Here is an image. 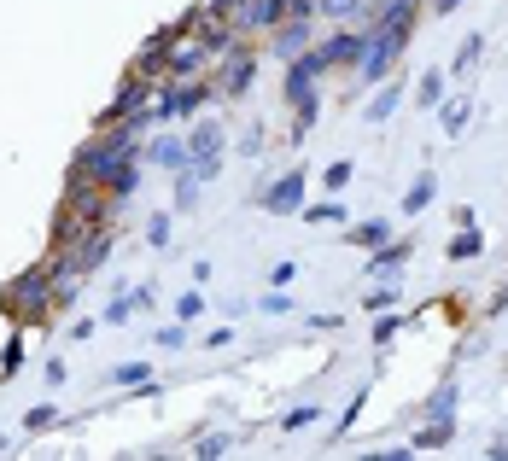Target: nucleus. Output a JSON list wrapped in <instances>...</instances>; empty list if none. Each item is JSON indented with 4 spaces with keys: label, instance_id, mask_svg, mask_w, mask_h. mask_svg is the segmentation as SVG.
I'll return each mask as SVG.
<instances>
[{
    "label": "nucleus",
    "instance_id": "f257e3e1",
    "mask_svg": "<svg viewBox=\"0 0 508 461\" xmlns=\"http://www.w3.org/2000/svg\"><path fill=\"white\" fill-rule=\"evenodd\" d=\"M141 129H146V117L141 123H111L106 134H94V141L77 152V170H70V176H88V187H106L123 164L141 158Z\"/></svg>",
    "mask_w": 508,
    "mask_h": 461
},
{
    "label": "nucleus",
    "instance_id": "f03ea898",
    "mask_svg": "<svg viewBox=\"0 0 508 461\" xmlns=\"http://www.w3.org/2000/svg\"><path fill=\"white\" fill-rule=\"evenodd\" d=\"M0 304H6L18 321H42L47 309L59 304V298H53V269H30V275H18L6 292H0Z\"/></svg>",
    "mask_w": 508,
    "mask_h": 461
},
{
    "label": "nucleus",
    "instance_id": "7ed1b4c3",
    "mask_svg": "<svg viewBox=\"0 0 508 461\" xmlns=\"http://www.w3.org/2000/svg\"><path fill=\"white\" fill-rule=\"evenodd\" d=\"M409 35L415 30H363V59H356V70H363L368 82H386L392 65H398V53L409 47Z\"/></svg>",
    "mask_w": 508,
    "mask_h": 461
},
{
    "label": "nucleus",
    "instance_id": "20e7f679",
    "mask_svg": "<svg viewBox=\"0 0 508 461\" xmlns=\"http://www.w3.org/2000/svg\"><path fill=\"white\" fill-rule=\"evenodd\" d=\"M217 164H222V123H199V129L188 134V176L210 181Z\"/></svg>",
    "mask_w": 508,
    "mask_h": 461
},
{
    "label": "nucleus",
    "instance_id": "39448f33",
    "mask_svg": "<svg viewBox=\"0 0 508 461\" xmlns=\"http://www.w3.org/2000/svg\"><path fill=\"white\" fill-rule=\"evenodd\" d=\"M210 99V88L205 82H170L164 94H158V106H152V123H170V117H193Z\"/></svg>",
    "mask_w": 508,
    "mask_h": 461
},
{
    "label": "nucleus",
    "instance_id": "423d86ee",
    "mask_svg": "<svg viewBox=\"0 0 508 461\" xmlns=\"http://www.w3.org/2000/svg\"><path fill=\"white\" fill-rule=\"evenodd\" d=\"M321 70H328V65H321L316 47H309V53H299V59L287 65V99H292V106H309V99H321V94H316Z\"/></svg>",
    "mask_w": 508,
    "mask_h": 461
},
{
    "label": "nucleus",
    "instance_id": "0eeeda50",
    "mask_svg": "<svg viewBox=\"0 0 508 461\" xmlns=\"http://www.w3.org/2000/svg\"><path fill=\"white\" fill-rule=\"evenodd\" d=\"M263 210H275V217H299L304 210V170H287L281 181L263 187Z\"/></svg>",
    "mask_w": 508,
    "mask_h": 461
},
{
    "label": "nucleus",
    "instance_id": "6e6552de",
    "mask_svg": "<svg viewBox=\"0 0 508 461\" xmlns=\"http://www.w3.org/2000/svg\"><path fill=\"white\" fill-rule=\"evenodd\" d=\"M228 65H222V94L228 99H245V88H252V77H257V53L252 47H234V53H222Z\"/></svg>",
    "mask_w": 508,
    "mask_h": 461
},
{
    "label": "nucleus",
    "instance_id": "1a4fd4ad",
    "mask_svg": "<svg viewBox=\"0 0 508 461\" xmlns=\"http://www.w3.org/2000/svg\"><path fill=\"white\" fill-rule=\"evenodd\" d=\"M65 257L82 269V275H94V269H100L106 257H111V234H106V228H88L77 245H65Z\"/></svg>",
    "mask_w": 508,
    "mask_h": 461
},
{
    "label": "nucleus",
    "instance_id": "9d476101",
    "mask_svg": "<svg viewBox=\"0 0 508 461\" xmlns=\"http://www.w3.org/2000/svg\"><path fill=\"white\" fill-rule=\"evenodd\" d=\"M269 53L275 59H299V53H309V18H281L275 23V41H269Z\"/></svg>",
    "mask_w": 508,
    "mask_h": 461
},
{
    "label": "nucleus",
    "instance_id": "9b49d317",
    "mask_svg": "<svg viewBox=\"0 0 508 461\" xmlns=\"http://www.w3.org/2000/svg\"><path fill=\"white\" fill-rule=\"evenodd\" d=\"M205 47L199 41H181V47H170V59H164V70H170V82H193L205 70Z\"/></svg>",
    "mask_w": 508,
    "mask_h": 461
},
{
    "label": "nucleus",
    "instance_id": "f8f14e48",
    "mask_svg": "<svg viewBox=\"0 0 508 461\" xmlns=\"http://www.w3.org/2000/svg\"><path fill=\"white\" fill-rule=\"evenodd\" d=\"M316 53H321V65H328V70L333 65H356V59H363V35H356V30H339V35H328Z\"/></svg>",
    "mask_w": 508,
    "mask_h": 461
},
{
    "label": "nucleus",
    "instance_id": "ddd939ff",
    "mask_svg": "<svg viewBox=\"0 0 508 461\" xmlns=\"http://www.w3.org/2000/svg\"><path fill=\"white\" fill-rule=\"evenodd\" d=\"M146 304H152V292H146V286H123V292L106 304V316H100V321H111V327H123V321H129L134 309H146Z\"/></svg>",
    "mask_w": 508,
    "mask_h": 461
},
{
    "label": "nucleus",
    "instance_id": "4468645a",
    "mask_svg": "<svg viewBox=\"0 0 508 461\" xmlns=\"http://www.w3.org/2000/svg\"><path fill=\"white\" fill-rule=\"evenodd\" d=\"M439 123H444V134H450V141H462L467 123H474V99H467V94L444 99V106H439Z\"/></svg>",
    "mask_w": 508,
    "mask_h": 461
},
{
    "label": "nucleus",
    "instance_id": "2eb2a0df",
    "mask_svg": "<svg viewBox=\"0 0 508 461\" xmlns=\"http://www.w3.org/2000/svg\"><path fill=\"white\" fill-rule=\"evenodd\" d=\"M146 158H152L158 170H188V141H176V134H158V141L146 146Z\"/></svg>",
    "mask_w": 508,
    "mask_h": 461
},
{
    "label": "nucleus",
    "instance_id": "dca6fc26",
    "mask_svg": "<svg viewBox=\"0 0 508 461\" xmlns=\"http://www.w3.org/2000/svg\"><path fill=\"white\" fill-rule=\"evenodd\" d=\"M106 380L123 385V392H158V380H152V368H146V363H117Z\"/></svg>",
    "mask_w": 508,
    "mask_h": 461
},
{
    "label": "nucleus",
    "instance_id": "f3484780",
    "mask_svg": "<svg viewBox=\"0 0 508 461\" xmlns=\"http://www.w3.org/2000/svg\"><path fill=\"white\" fill-rule=\"evenodd\" d=\"M444 82H450V70H420L415 106H420V111H439V106H444Z\"/></svg>",
    "mask_w": 508,
    "mask_h": 461
},
{
    "label": "nucleus",
    "instance_id": "a211bd4d",
    "mask_svg": "<svg viewBox=\"0 0 508 461\" xmlns=\"http://www.w3.org/2000/svg\"><path fill=\"white\" fill-rule=\"evenodd\" d=\"M386 240H392V222L386 217H368V222H356V228H351V245H363V252H380Z\"/></svg>",
    "mask_w": 508,
    "mask_h": 461
},
{
    "label": "nucleus",
    "instance_id": "6ab92c4d",
    "mask_svg": "<svg viewBox=\"0 0 508 461\" xmlns=\"http://www.w3.org/2000/svg\"><path fill=\"white\" fill-rule=\"evenodd\" d=\"M450 438H456V415H444V420H427V432H415L409 450H444Z\"/></svg>",
    "mask_w": 508,
    "mask_h": 461
},
{
    "label": "nucleus",
    "instance_id": "aec40b11",
    "mask_svg": "<svg viewBox=\"0 0 508 461\" xmlns=\"http://www.w3.org/2000/svg\"><path fill=\"white\" fill-rule=\"evenodd\" d=\"M432 193H439V181H432V170H420V176L409 181V193H403V210H409V217H420V210L432 205Z\"/></svg>",
    "mask_w": 508,
    "mask_h": 461
},
{
    "label": "nucleus",
    "instance_id": "412c9836",
    "mask_svg": "<svg viewBox=\"0 0 508 461\" xmlns=\"http://www.w3.org/2000/svg\"><path fill=\"white\" fill-rule=\"evenodd\" d=\"M444 252H450V263H462V257H479V252H485V234L467 222V228H456V240L444 245Z\"/></svg>",
    "mask_w": 508,
    "mask_h": 461
},
{
    "label": "nucleus",
    "instance_id": "4be33fe9",
    "mask_svg": "<svg viewBox=\"0 0 508 461\" xmlns=\"http://www.w3.org/2000/svg\"><path fill=\"white\" fill-rule=\"evenodd\" d=\"M456 397H462V380H444L439 392L427 397V420H444V415H456Z\"/></svg>",
    "mask_w": 508,
    "mask_h": 461
},
{
    "label": "nucleus",
    "instance_id": "5701e85b",
    "mask_svg": "<svg viewBox=\"0 0 508 461\" xmlns=\"http://www.w3.org/2000/svg\"><path fill=\"white\" fill-rule=\"evenodd\" d=\"M409 257V245H380V252H368V275H398Z\"/></svg>",
    "mask_w": 508,
    "mask_h": 461
},
{
    "label": "nucleus",
    "instance_id": "b1692460",
    "mask_svg": "<svg viewBox=\"0 0 508 461\" xmlns=\"http://www.w3.org/2000/svg\"><path fill=\"white\" fill-rule=\"evenodd\" d=\"M398 106H403V88H398V82H386V88H380L374 99H368V123H386Z\"/></svg>",
    "mask_w": 508,
    "mask_h": 461
},
{
    "label": "nucleus",
    "instance_id": "393cba45",
    "mask_svg": "<svg viewBox=\"0 0 508 461\" xmlns=\"http://www.w3.org/2000/svg\"><path fill=\"white\" fill-rule=\"evenodd\" d=\"M129 193H141V164H123L117 176L106 181V198H129Z\"/></svg>",
    "mask_w": 508,
    "mask_h": 461
},
{
    "label": "nucleus",
    "instance_id": "a878e982",
    "mask_svg": "<svg viewBox=\"0 0 508 461\" xmlns=\"http://www.w3.org/2000/svg\"><path fill=\"white\" fill-rule=\"evenodd\" d=\"M479 53H485V35H479V30H474V35H462V47H456V59H450V77H462V70L474 65Z\"/></svg>",
    "mask_w": 508,
    "mask_h": 461
},
{
    "label": "nucleus",
    "instance_id": "bb28decb",
    "mask_svg": "<svg viewBox=\"0 0 508 461\" xmlns=\"http://www.w3.org/2000/svg\"><path fill=\"white\" fill-rule=\"evenodd\" d=\"M316 117H321V99H309V106H299V117H292V146H304V141H309Z\"/></svg>",
    "mask_w": 508,
    "mask_h": 461
},
{
    "label": "nucleus",
    "instance_id": "cd10ccee",
    "mask_svg": "<svg viewBox=\"0 0 508 461\" xmlns=\"http://www.w3.org/2000/svg\"><path fill=\"white\" fill-rule=\"evenodd\" d=\"M199 187L205 181H193L188 170H176V210H193V205H199Z\"/></svg>",
    "mask_w": 508,
    "mask_h": 461
},
{
    "label": "nucleus",
    "instance_id": "c85d7f7f",
    "mask_svg": "<svg viewBox=\"0 0 508 461\" xmlns=\"http://www.w3.org/2000/svg\"><path fill=\"white\" fill-rule=\"evenodd\" d=\"M146 245H158V252L170 245V210H152V217H146Z\"/></svg>",
    "mask_w": 508,
    "mask_h": 461
},
{
    "label": "nucleus",
    "instance_id": "c756f323",
    "mask_svg": "<svg viewBox=\"0 0 508 461\" xmlns=\"http://www.w3.org/2000/svg\"><path fill=\"white\" fill-rule=\"evenodd\" d=\"M316 420H321V409L304 403V409H292V415H281V432H304V427H316Z\"/></svg>",
    "mask_w": 508,
    "mask_h": 461
},
{
    "label": "nucleus",
    "instance_id": "7c9ffc66",
    "mask_svg": "<svg viewBox=\"0 0 508 461\" xmlns=\"http://www.w3.org/2000/svg\"><path fill=\"white\" fill-rule=\"evenodd\" d=\"M299 217L304 222H345V205H339V198H328V205H304Z\"/></svg>",
    "mask_w": 508,
    "mask_h": 461
},
{
    "label": "nucleus",
    "instance_id": "2f4dec72",
    "mask_svg": "<svg viewBox=\"0 0 508 461\" xmlns=\"http://www.w3.org/2000/svg\"><path fill=\"white\" fill-rule=\"evenodd\" d=\"M363 403H368V385H363V392L351 397V403H345V415H339V427H333V438H345V432L356 427V415H363Z\"/></svg>",
    "mask_w": 508,
    "mask_h": 461
},
{
    "label": "nucleus",
    "instance_id": "473e14b6",
    "mask_svg": "<svg viewBox=\"0 0 508 461\" xmlns=\"http://www.w3.org/2000/svg\"><path fill=\"white\" fill-rule=\"evenodd\" d=\"M351 176H356V164H351V158H339V164H328V176H321V181H328V193H339V187H351Z\"/></svg>",
    "mask_w": 508,
    "mask_h": 461
},
{
    "label": "nucleus",
    "instance_id": "72a5a7b5",
    "mask_svg": "<svg viewBox=\"0 0 508 461\" xmlns=\"http://www.w3.org/2000/svg\"><path fill=\"white\" fill-rule=\"evenodd\" d=\"M59 420V409L53 403H42V409H30V415H23V432H47Z\"/></svg>",
    "mask_w": 508,
    "mask_h": 461
},
{
    "label": "nucleus",
    "instance_id": "f704fd0d",
    "mask_svg": "<svg viewBox=\"0 0 508 461\" xmlns=\"http://www.w3.org/2000/svg\"><path fill=\"white\" fill-rule=\"evenodd\" d=\"M193 450H199V456H228V450H234V438H228V432H205Z\"/></svg>",
    "mask_w": 508,
    "mask_h": 461
},
{
    "label": "nucleus",
    "instance_id": "c9c22d12",
    "mask_svg": "<svg viewBox=\"0 0 508 461\" xmlns=\"http://www.w3.org/2000/svg\"><path fill=\"white\" fill-rule=\"evenodd\" d=\"M398 333H403V316H380L374 321V345H392Z\"/></svg>",
    "mask_w": 508,
    "mask_h": 461
},
{
    "label": "nucleus",
    "instance_id": "e433bc0d",
    "mask_svg": "<svg viewBox=\"0 0 508 461\" xmlns=\"http://www.w3.org/2000/svg\"><path fill=\"white\" fill-rule=\"evenodd\" d=\"M199 309H205V298H199V292H181V298H176V321H193Z\"/></svg>",
    "mask_w": 508,
    "mask_h": 461
},
{
    "label": "nucleus",
    "instance_id": "4c0bfd02",
    "mask_svg": "<svg viewBox=\"0 0 508 461\" xmlns=\"http://www.w3.org/2000/svg\"><path fill=\"white\" fill-rule=\"evenodd\" d=\"M363 304H368V309H374V316H380V309H392V304H398V286H380V292H368Z\"/></svg>",
    "mask_w": 508,
    "mask_h": 461
},
{
    "label": "nucleus",
    "instance_id": "58836bf2",
    "mask_svg": "<svg viewBox=\"0 0 508 461\" xmlns=\"http://www.w3.org/2000/svg\"><path fill=\"white\" fill-rule=\"evenodd\" d=\"M245 0H205V18H228L234 23V12H240Z\"/></svg>",
    "mask_w": 508,
    "mask_h": 461
},
{
    "label": "nucleus",
    "instance_id": "ea45409f",
    "mask_svg": "<svg viewBox=\"0 0 508 461\" xmlns=\"http://www.w3.org/2000/svg\"><path fill=\"white\" fill-rule=\"evenodd\" d=\"M152 339H158V345H164V351H181V345H188V333H181V321H176V327H158V333H152Z\"/></svg>",
    "mask_w": 508,
    "mask_h": 461
},
{
    "label": "nucleus",
    "instance_id": "a19ab883",
    "mask_svg": "<svg viewBox=\"0 0 508 461\" xmlns=\"http://www.w3.org/2000/svg\"><path fill=\"white\" fill-rule=\"evenodd\" d=\"M257 309H263V316H287V309H292V298H287V292H269Z\"/></svg>",
    "mask_w": 508,
    "mask_h": 461
},
{
    "label": "nucleus",
    "instance_id": "79ce46f5",
    "mask_svg": "<svg viewBox=\"0 0 508 461\" xmlns=\"http://www.w3.org/2000/svg\"><path fill=\"white\" fill-rule=\"evenodd\" d=\"M240 152H245V158H257V152H263V129H257V123H252V129H245V141H240Z\"/></svg>",
    "mask_w": 508,
    "mask_h": 461
},
{
    "label": "nucleus",
    "instance_id": "37998d69",
    "mask_svg": "<svg viewBox=\"0 0 508 461\" xmlns=\"http://www.w3.org/2000/svg\"><path fill=\"white\" fill-rule=\"evenodd\" d=\"M18 363H23V345L12 339V345H6V356H0V373H18Z\"/></svg>",
    "mask_w": 508,
    "mask_h": 461
},
{
    "label": "nucleus",
    "instance_id": "c03bdc74",
    "mask_svg": "<svg viewBox=\"0 0 508 461\" xmlns=\"http://www.w3.org/2000/svg\"><path fill=\"white\" fill-rule=\"evenodd\" d=\"M292 275H299V263H275V275H269V286H287Z\"/></svg>",
    "mask_w": 508,
    "mask_h": 461
},
{
    "label": "nucleus",
    "instance_id": "a18cd8bd",
    "mask_svg": "<svg viewBox=\"0 0 508 461\" xmlns=\"http://www.w3.org/2000/svg\"><path fill=\"white\" fill-rule=\"evenodd\" d=\"M427 6H432V12H439V18H444V12H456V6H462V0H427Z\"/></svg>",
    "mask_w": 508,
    "mask_h": 461
},
{
    "label": "nucleus",
    "instance_id": "49530a36",
    "mask_svg": "<svg viewBox=\"0 0 508 461\" xmlns=\"http://www.w3.org/2000/svg\"><path fill=\"white\" fill-rule=\"evenodd\" d=\"M0 450H6V438H0Z\"/></svg>",
    "mask_w": 508,
    "mask_h": 461
}]
</instances>
